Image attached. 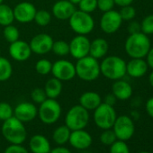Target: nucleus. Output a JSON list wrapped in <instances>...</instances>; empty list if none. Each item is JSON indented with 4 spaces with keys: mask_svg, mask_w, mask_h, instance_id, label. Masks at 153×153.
Listing matches in <instances>:
<instances>
[{
    "mask_svg": "<svg viewBox=\"0 0 153 153\" xmlns=\"http://www.w3.org/2000/svg\"><path fill=\"white\" fill-rule=\"evenodd\" d=\"M150 48L149 38L141 32L130 34L124 43L125 52L131 59H144Z\"/></svg>",
    "mask_w": 153,
    "mask_h": 153,
    "instance_id": "f257e3e1",
    "label": "nucleus"
},
{
    "mask_svg": "<svg viewBox=\"0 0 153 153\" xmlns=\"http://www.w3.org/2000/svg\"><path fill=\"white\" fill-rule=\"evenodd\" d=\"M75 68L76 76L86 82L95 81L101 75L100 63L98 59L91 57L90 55L76 59Z\"/></svg>",
    "mask_w": 153,
    "mask_h": 153,
    "instance_id": "f03ea898",
    "label": "nucleus"
},
{
    "mask_svg": "<svg viewBox=\"0 0 153 153\" xmlns=\"http://www.w3.org/2000/svg\"><path fill=\"white\" fill-rule=\"evenodd\" d=\"M100 71L110 80L122 79L126 75V61L119 56H107L100 63Z\"/></svg>",
    "mask_w": 153,
    "mask_h": 153,
    "instance_id": "7ed1b4c3",
    "label": "nucleus"
},
{
    "mask_svg": "<svg viewBox=\"0 0 153 153\" xmlns=\"http://www.w3.org/2000/svg\"><path fill=\"white\" fill-rule=\"evenodd\" d=\"M1 131L4 138L11 144H23L27 137L24 123L15 116L3 122Z\"/></svg>",
    "mask_w": 153,
    "mask_h": 153,
    "instance_id": "20e7f679",
    "label": "nucleus"
},
{
    "mask_svg": "<svg viewBox=\"0 0 153 153\" xmlns=\"http://www.w3.org/2000/svg\"><path fill=\"white\" fill-rule=\"evenodd\" d=\"M70 29L76 34L88 35L95 28V20L88 13L81 10H76L68 19Z\"/></svg>",
    "mask_w": 153,
    "mask_h": 153,
    "instance_id": "39448f33",
    "label": "nucleus"
},
{
    "mask_svg": "<svg viewBox=\"0 0 153 153\" xmlns=\"http://www.w3.org/2000/svg\"><path fill=\"white\" fill-rule=\"evenodd\" d=\"M89 122V113L80 105L72 106L65 116V125L70 131L85 129Z\"/></svg>",
    "mask_w": 153,
    "mask_h": 153,
    "instance_id": "423d86ee",
    "label": "nucleus"
},
{
    "mask_svg": "<svg viewBox=\"0 0 153 153\" xmlns=\"http://www.w3.org/2000/svg\"><path fill=\"white\" fill-rule=\"evenodd\" d=\"M61 112V105L56 99L47 98L40 104L38 116L42 123L45 124H53L59 119Z\"/></svg>",
    "mask_w": 153,
    "mask_h": 153,
    "instance_id": "0eeeda50",
    "label": "nucleus"
},
{
    "mask_svg": "<svg viewBox=\"0 0 153 153\" xmlns=\"http://www.w3.org/2000/svg\"><path fill=\"white\" fill-rule=\"evenodd\" d=\"M94 111V122L96 125L102 130L112 129L117 117L114 106L102 102Z\"/></svg>",
    "mask_w": 153,
    "mask_h": 153,
    "instance_id": "6e6552de",
    "label": "nucleus"
},
{
    "mask_svg": "<svg viewBox=\"0 0 153 153\" xmlns=\"http://www.w3.org/2000/svg\"><path fill=\"white\" fill-rule=\"evenodd\" d=\"M112 128L117 140L124 141L130 140L135 132L134 121L128 115L117 116Z\"/></svg>",
    "mask_w": 153,
    "mask_h": 153,
    "instance_id": "1a4fd4ad",
    "label": "nucleus"
},
{
    "mask_svg": "<svg viewBox=\"0 0 153 153\" xmlns=\"http://www.w3.org/2000/svg\"><path fill=\"white\" fill-rule=\"evenodd\" d=\"M51 73L60 81H69L76 76L75 64L67 59H59L52 63Z\"/></svg>",
    "mask_w": 153,
    "mask_h": 153,
    "instance_id": "9d476101",
    "label": "nucleus"
},
{
    "mask_svg": "<svg viewBox=\"0 0 153 153\" xmlns=\"http://www.w3.org/2000/svg\"><path fill=\"white\" fill-rule=\"evenodd\" d=\"M100 28L106 34H113L116 33L123 24V19L120 13L115 10L105 12L100 18Z\"/></svg>",
    "mask_w": 153,
    "mask_h": 153,
    "instance_id": "9b49d317",
    "label": "nucleus"
},
{
    "mask_svg": "<svg viewBox=\"0 0 153 153\" xmlns=\"http://www.w3.org/2000/svg\"><path fill=\"white\" fill-rule=\"evenodd\" d=\"M69 44V54L76 59H79L89 55V48H90V40L87 37V35H79L76 34Z\"/></svg>",
    "mask_w": 153,
    "mask_h": 153,
    "instance_id": "f8f14e48",
    "label": "nucleus"
},
{
    "mask_svg": "<svg viewBox=\"0 0 153 153\" xmlns=\"http://www.w3.org/2000/svg\"><path fill=\"white\" fill-rule=\"evenodd\" d=\"M53 39L48 33H39L34 35L29 45L33 53L37 55H44L51 51L53 45Z\"/></svg>",
    "mask_w": 153,
    "mask_h": 153,
    "instance_id": "ddd939ff",
    "label": "nucleus"
},
{
    "mask_svg": "<svg viewBox=\"0 0 153 153\" xmlns=\"http://www.w3.org/2000/svg\"><path fill=\"white\" fill-rule=\"evenodd\" d=\"M13 11L16 21L21 24H28L33 21L37 9L33 4L25 1L18 3L13 8Z\"/></svg>",
    "mask_w": 153,
    "mask_h": 153,
    "instance_id": "4468645a",
    "label": "nucleus"
},
{
    "mask_svg": "<svg viewBox=\"0 0 153 153\" xmlns=\"http://www.w3.org/2000/svg\"><path fill=\"white\" fill-rule=\"evenodd\" d=\"M10 57L18 62H24L30 59L32 55V50L27 42L17 40L10 43L8 48Z\"/></svg>",
    "mask_w": 153,
    "mask_h": 153,
    "instance_id": "2eb2a0df",
    "label": "nucleus"
},
{
    "mask_svg": "<svg viewBox=\"0 0 153 153\" xmlns=\"http://www.w3.org/2000/svg\"><path fill=\"white\" fill-rule=\"evenodd\" d=\"M37 115L38 109L36 105L30 102H22L14 109V116L24 123L32 122L36 118Z\"/></svg>",
    "mask_w": 153,
    "mask_h": 153,
    "instance_id": "dca6fc26",
    "label": "nucleus"
},
{
    "mask_svg": "<svg viewBox=\"0 0 153 153\" xmlns=\"http://www.w3.org/2000/svg\"><path fill=\"white\" fill-rule=\"evenodd\" d=\"M93 139L90 133L84 129L71 131L68 142L76 149H86L92 144Z\"/></svg>",
    "mask_w": 153,
    "mask_h": 153,
    "instance_id": "f3484780",
    "label": "nucleus"
},
{
    "mask_svg": "<svg viewBox=\"0 0 153 153\" xmlns=\"http://www.w3.org/2000/svg\"><path fill=\"white\" fill-rule=\"evenodd\" d=\"M76 10L75 5L68 0H59L52 7V16L59 20H68Z\"/></svg>",
    "mask_w": 153,
    "mask_h": 153,
    "instance_id": "a211bd4d",
    "label": "nucleus"
},
{
    "mask_svg": "<svg viewBox=\"0 0 153 153\" xmlns=\"http://www.w3.org/2000/svg\"><path fill=\"white\" fill-rule=\"evenodd\" d=\"M148 69V63L143 59H131L126 63V74L133 79H139L145 76Z\"/></svg>",
    "mask_w": 153,
    "mask_h": 153,
    "instance_id": "6ab92c4d",
    "label": "nucleus"
},
{
    "mask_svg": "<svg viewBox=\"0 0 153 153\" xmlns=\"http://www.w3.org/2000/svg\"><path fill=\"white\" fill-rule=\"evenodd\" d=\"M132 88L131 84L125 80L118 79L115 80L112 86V93L117 98V100L125 101L131 97L132 96Z\"/></svg>",
    "mask_w": 153,
    "mask_h": 153,
    "instance_id": "aec40b11",
    "label": "nucleus"
},
{
    "mask_svg": "<svg viewBox=\"0 0 153 153\" xmlns=\"http://www.w3.org/2000/svg\"><path fill=\"white\" fill-rule=\"evenodd\" d=\"M29 148L33 153H50L51 149L49 140L42 134H35L31 138Z\"/></svg>",
    "mask_w": 153,
    "mask_h": 153,
    "instance_id": "412c9836",
    "label": "nucleus"
},
{
    "mask_svg": "<svg viewBox=\"0 0 153 153\" xmlns=\"http://www.w3.org/2000/svg\"><path fill=\"white\" fill-rule=\"evenodd\" d=\"M109 51L108 42L104 38H97L90 42L89 55L97 59L105 57Z\"/></svg>",
    "mask_w": 153,
    "mask_h": 153,
    "instance_id": "4be33fe9",
    "label": "nucleus"
},
{
    "mask_svg": "<svg viewBox=\"0 0 153 153\" xmlns=\"http://www.w3.org/2000/svg\"><path fill=\"white\" fill-rule=\"evenodd\" d=\"M102 103L100 95L94 91L84 92L79 97V105L88 111L95 110Z\"/></svg>",
    "mask_w": 153,
    "mask_h": 153,
    "instance_id": "5701e85b",
    "label": "nucleus"
},
{
    "mask_svg": "<svg viewBox=\"0 0 153 153\" xmlns=\"http://www.w3.org/2000/svg\"><path fill=\"white\" fill-rule=\"evenodd\" d=\"M44 91L47 96V98L56 99L59 97L62 92V81L59 80L56 78H51L48 79L44 86Z\"/></svg>",
    "mask_w": 153,
    "mask_h": 153,
    "instance_id": "b1692460",
    "label": "nucleus"
},
{
    "mask_svg": "<svg viewBox=\"0 0 153 153\" xmlns=\"http://www.w3.org/2000/svg\"><path fill=\"white\" fill-rule=\"evenodd\" d=\"M70 129L66 125H60L57 127L52 134V139L54 142L58 145H64L67 142H68L69 136H70Z\"/></svg>",
    "mask_w": 153,
    "mask_h": 153,
    "instance_id": "393cba45",
    "label": "nucleus"
},
{
    "mask_svg": "<svg viewBox=\"0 0 153 153\" xmlns=\"http://www.w3.org/2000/svg\"><path fill=\"white\" fill-rule=\"evenodd\" d=\"M15 21L13 8L8 5L1 4L0 5V25L7 26L12 25Z\"/></svg>",
    "mask_w": 153,
    "mask_h": 153,
    "instance_id": "a878e982",
    "label": "nucleus"
},
{
    "mask_svg": "<svg viewBox=\"0 0 153 153\" xmlns=\"http://www.w3.org/2000/svg\"><path fill=\"white\" fill-rule=\"evenodd\" d=\"M13 74V66L5 57L0 56V82L7 81Z\"/></svg>",
    "mask_w": 153,
    "mask_h": 153,
    "instance_id": "bb28decb",
    "label": "nucleus"
},
{
    "mask_svg": "<svg viewBox=\"0 0 153 153\" xmlns=\"http://www.w3.org/2000/svg\"><path fill=\"white\" fill-rule=\"evenodd\" d=\"M51 51L59 56V57H64L69 54V44L66 41L59 40L56 42H53V45L51 48Z\"/></svg>",
    "mask_w": 153,
    "mask_h": 153,
    "instance_id": "cd10ccee",
    "label": "nucleus"
},
{
    "mask_svg": "<svg viewBox=\"0 0 153 153\" xmlns=\"http://www.w3.org/2000/svg\"><path fill=\"white\" fill-rule=\"evenodd\" d=\"M3 35H4L5 40L7 42L12 43V42L19 40V38H20V32H19L18 28L16 26L13 25V24H12V25H7V26L4 27Z\"/></svg>",
    "mask_w": 153,
    "mask_h": 153,
    "instance_id": "c85d7f7f",
    "label": "nucleus"
},
{
    "mask_svg": "<svg viewBox=\"0 0 153 153\" xmlns=\"http://www.w3.org/2000/svg\"><path fill=\"white\" fill-rule=\"evenodd\" d=\"M33 21L39 26H47L51 21V14L47 10H37Z\"/></svg>",
    "mask_w": 153,
    "mask_h": 153,
    "instance_id": "c756f323",
    "label": "nucleus"
},
{
    "mask_svg": "<svg viewBox=\"0 0 153 153\" xmlns=\"http://www.w3.org/2000/svg\"><path fill=\"white\" fill-rule=\"evenodd\" d=\"M52 63L47 59H41L35 63V70L42 76H47L51 72Z\"/></svg>",
    "mask_w": 153,
    "mask_h": 153,
    "instance_id": "7c9ffc66",
    "label": "nucleus"
},
{
    "mask_svg": "<svg viewBox=\"0 0 153 153\" xmlns=\"http://www.w3.org/2000/svg\"><path fill=\"white\" fill-rule=\"evenodd\" d=\"M14 116L13 107L7 102H0V121H6Z\"/></svg>",
    "mask_w": 153,
    "mask_h": 153,
    "instance_id": "2f4dec72",
    "label": "nucleus"
},
{
    "mask_svg": "<svg viewBox=\"0 0 153 153\" xmlns=\"http://www.w3.org/2000/svg\"><path fill=\"white\" fill-rule=\"evenodd\" d=\"M110 153H130V149L124 140H116L110 145Z\"/></svg>",
    "mask_w": 153,
    "mask_h": 153,
    "instance_id": "473e14b6",
    "label": "nucleus"
},
{
    "mask_svg": "<svg viewBox=\"0 0 153 153\" xmlns=\"http://www.w3.org/2000/svg\"><path fill=\"white\" fill-rule=\"evenodd\" d=\"M79 10L91 14L97 9V0H81L79 3Z\"/></svg>",
    "mask_w": 153,
    "mask_h": 153,
    "instance_id": "72a5a7b5",
    "label": "nucleus"
},
{
    "mask_svg": "<svg viewBox=\"0 0 153 153\" xmlns=\"http://www.w3.org/2000/svg\"><path fill=\"white\" fill-rule=\"evenodd\" d=\"M141 33L149 35L153 34V15H149L143 18L140 24Z\"/></svg>",
    "mask_w": 153,
    "mask_h": 153,
    "instance_id": "f704fd0d",
    "label": "nucleus"
},
{
    "mask_svg": "<svg viewBox=\"0 0 153 153\" xmlns=\"http://www.w3.org/2000/svg\"><path fill=\"white\" fill-rule=\"evenodd\" d=\"M117 140L114 131L112 129H106L104 130V131L101 133L100 135V141L104 144V145H107L110 146L112 145L115 140Z\"/></svg>",
    "mask_w": 153,
    "mask_h": 153,
    "instance_id": "c9c22d12",
    "label": "nucleus"
},
{
    "mask_svg": "<svg viewBox=\"0 0 153 153\" xmlns=\"http://www.w3.org/2000/svg\"><path fill=\"white\" fill-rule=\"evenodd\" d=\"M119 13L123 21H131L136 16V10L133 7H131V5L123 7Z\"/></svg>",
    "mask_w": 153,
    "mask_h": 153,
    "instance_id": "e433bc0d",
    "label": "nucleus"
},
{
    "mask_svg": "<svg viewBox=\"0 0 153 153\" xmlns=\"http://www.w3.org/2000/svg\"><path fill=\"white\" fill-rule=\"evenodd\" d=\"M31 98L35 104H42L45 99H47V96L45 94V91L42 88H35L33 89L31 93Z\"/></svg>",
    "mask_w": 153,
    "mask_h": 153,
    "instance_id": "4c0bfd02",
    "label": "nucleus"
},
{
    "mask_svg": "<svg viewBox=\"0 0 153 153\" xmlns=\"http://www.w3.org/2000/svg\"><path fill=\"white\" fill-rule=\"evenodd\" d=\"M114 6V0H97V8L103 13L113 10Z\"/></svg>",
    "mask_w": 153,
    "mask_h": 153,
    "instance_id": "58836bf2",
    "label": "nucleus"
},
{
    "mask_svg": "<svg viewBox=\"0 0 153 153\" xmlns=\"http://www.w3.org/2000/svg\"><path fill=\"white\" fill-rule=\"evenodd\" d=\"M4 153H29V151L22 144H11L6 149Z\"/></svg>",
    "mask_w": 153,
    "mask_h": 153,
    "instance_id": "ea45409f",
    "label": "nucleus"
},
{
    "mask_svg": "<svg viewBox=\"0 0 153 153\" xmlns=\"http://www.w3.org/2000/svg\"><path fill=\"white\" fill-rule=\"evenodd\" d=\"M128 31H129V33L130 34H132V33H140L141 32V29H140V24L137 21H131L129 25H128Z\"/></svg>",
    "mask_w": 153,
    "mask_h": 153,
    "instance_id": "a19ab883",
    "label": "nucleus"
},
{
    "mask_svg": "<svg viewBox=\"0 0 153 153\" xmlns=\"http://www.w3.org/2000/svg\"><path fill=\"white\" fill-rule=\"evenodd\" d=\"M145 109L149 116L153 118V97H150L147 100L145 105Z\"/></svg>",
    "mask_w": 153,
    "mask_h": 153,
    "instance_id": "79ce46f5",
    "label": "nucleus"
},
{
    "mask_svg": "<svg viewBox=\"0 0 153 153\" xmlns=\"http://www.w3.org/2000/svg\"><path fill=\"white\" fill-rule=\"evenodd\" d=\"M116 100H117V98L114 97V95L113 93H111V94H107L105 96V97L104 99V103L114 106L115 105V103H116Z\"/></svg>",
    "mask_w": 153,
    "mask_h": 153,
    "instance_id": "37998d69",
    "label": "nucleus"
},
{
    "mask_svg": "<svg viewBox=\"0 0 153 153\" xmlns=\"http://www.w3.org/2000/svg\"><path fill=\"white\" fill-rule=\"evenodd\" d=\"M146 61L148 63L149 68H151L153 69V47H151L149 51V52L146 55Z\"/></svg>",
    "mask_w": 153,
    "mask_h": 153,
    "instance_id": "c03bdc74",
    "label": "nucleus"
},
{
    "mask_svg": "<svg viewBox=\"0 0 153 153\" xmlns=\"http://www.w3.org/2000/svg\"><path fill=\"white\" fill-rule=\"evenodd\" d=\"M50 153H71V151L68 149H67L66 147H63V145L62 146L59 145V147H56V148L51 149Z\"/></svg>",
    "mask_w": 153,
    "mask_h": 153,
    "instance_id": "a18cd8bd",
    "label": "nucleus"
},
{
    "mask_svg": "<svg viewBox=\"0 0 153 153\" xmlns=\"http://www.w3.org/2000/svg\"><path fill=\"white\" fill-rule=\"evenodd\" d=\"M114 4L118 7H126V6H131L134 0H114Z\"/></svg>",
    "mask_w": 153,
    "mask_h": 153,
    "instance_id": "49530a36",
    "label": "nucleus"
},
{
    "mask_svg": "<svg viewBox=\"0 0 153 153\" xmlns=\"http://www.w3.org/2000/svg\"><path fill=\"white\" fill-rule=\"evenodd\" d=\"M133 121H136L140 118V113L136 110H132L131 112V116H130Z\"/></svg>",
    "mask_w": 153,
    "mask_h": 153,
    "instance_id": "de8ad7c7",
    "label": "nucleus"
},
{
    "mask_svg": "<svg viewBox=\"0 0 153 153\" xmlns=\"http://www.w3.org/2000/svg\"><path fill=\"white\" fill-rule=\"evenodd\" d=\"M149 85L153 88V70L149 73Z\"/></svg>",
    "mask_w": 153,
    "mask_h": 153,
    "instance_id": "09e8293b",
    "label": "nucleus"
},
{
    "mask_svg": "<svg viewBox=\"0 0 153 153\" xmlns=\"http://www.w3.org/2000/svg\"><path fill=\"white\" fill-rule=\"evenodd\" d=\"M70 3H72L73 5H79V3L81 1V0H68Z\"/></svg>",
    "mask_w": 153,
    "mask_h": 153,
    "instance_id": "8fccbe9b",
    "label": "nucleus"
},
{
    "mask_svg": "<svg viewBox=\"0 0 153 153\" xmlns=\"http://www.w3.org/2000/svg\"><path fill=\"white\" fill-rule=\"evenodd\" d=\"M138 153H150L149 151H140V152H138Z\"/></svg>",
    "mask_w": 153,
    "mask_h": 153,
    "instance_id": "3c124183",
    "label": "nucleus"
},
{
    "mask_svg": "<svg viewBox=\"0 0 153 153\" xmlns=\"http://www.w3.org/2000/svg\"><path fill=\"white\" fill-rule=\"evenodd\" d=\"M3 2H4V0H0V5L3 4Z\"/></svg>",
    "mask_w": 153,
    "mask_h": 153,
    "instance_id": "603ef678",
    "label": "nucleus"
},
{
    "mask_svg": "<svg viewBox=\"0 0 153 153\" xmlns=\"http://www.w3.org/2000/svg\"><path fill=\"white\" fill-rule=\"evenodd\" d=\"M0 56H1V49H0Z\"/></svg>",
    "mask_w": 153,
    "mask_h": 153,
    "instance_id": "864d4df0",
    "label": "nucleus"
}]
</instances>
